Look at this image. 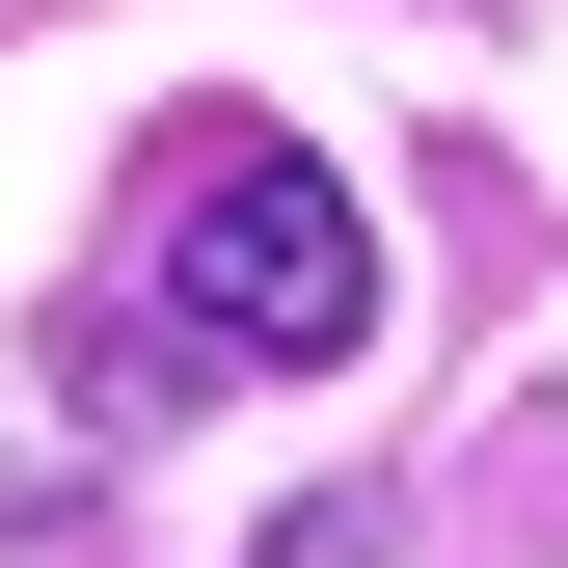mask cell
I'll list each match as a JSON object with an SVG mask.
<instances>
[{
  "instance_id": "6da1fadb",
  "label": "cell",
  "mask_w": 568,
  "mask_h": 568,
  "mask_svg": "<svg viewBox=\"0 0 568 568\" xmlns=\"http://www.w3.org/2000/svg\"><path fill=\"white\" fill-rule=\"evenodd\" d=\"M352 325H379V217H352L298 135H190V190H163V352L190 379H325Z\"/></svg>"
}]
</instances>
